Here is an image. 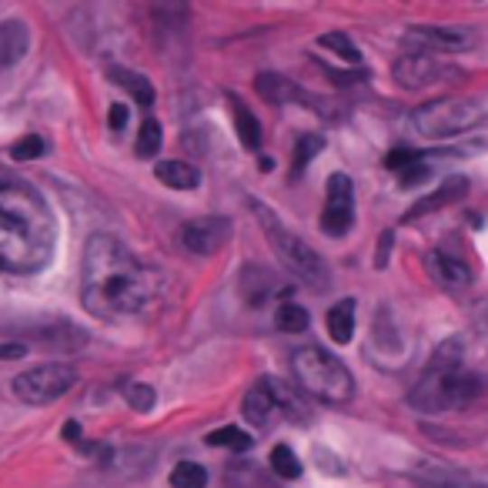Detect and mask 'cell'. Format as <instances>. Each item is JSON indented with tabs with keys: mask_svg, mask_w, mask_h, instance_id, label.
Wrapping results in <instances>:
<instances>
[{
	"mask_svg": "<svg viewBox=\"0 0 488 488\" xmlns=\"http://www.w3.org/2000/svg\"><path fill=\"white\" fill-rule=\"evenodd\" d=\"M161 281L117 238L94 234L84 251V305L98 318H131L157 298Z\"/></svg>",
	"mask_w": 488,
	"mask_h": 488,
	"instance_id": "obj_1",
	"label": "cell"
},
{
	"mask_svg": "<svg viewBox=\"0 0 488 488\" xmlns=\"http://www.w3.org/2000/svg\"><path fill=\"white\" fill-rule=\"evenodd\" d=\"M57 224L41 191L0 167V267L41 271L54 255Z\"/></svg>",
	"mask_w": 488,
	"mask_h": 488,
	"instance_id": "obj_2",
	"label": "cell"
},
{
	"mask_svg": "<svg viewBox=\"0 0 488 488\" xmlns=\"http://www.w3.org/2000/svg\"><path fill=\"white\" fill-rule=\"evenodd\" d=\"M462 344L445 342L438 348V355L432 358V365L425 368L422 381L411 389L408 401L415 411H452L465 408L472 401L485 395V381L462 368Z\"/></svg>",
	"mask_w": 488,
	"mask_h": 488,
	"instance_id": "obj_3",
	"label": "cell"
},
{
	"mask_svg": "<svg viewBox=\"0 0 488 488\" xmlns=\"http://www.w3.org/2000/svg\"><path fill=\"white\" fill-rule=\"evenodd\" d=\"M291 371H295L301 389L322 401L344 405V401H352V395H355V378H352V371L334 355H328L324 348H314V344L298 348V352L291 355Z\"/></svg>",
	"mask_w": 488,
	"mask_h": 488,
	"instance_id": "obj_4",
	"label": "cell"
},
{
	"mask_svg": "<svg viewBox=\"0 0 488 488\" xmlns=\"http://www.w3.org/2000/svg\"><path fill=\"white\" fill-rule=\"evenodd\" d=\"M251 211H255L258 224H261V231L267 234V241H271V248L277 251V258L285 261V267L295 271L311 288H324V285H328V265L322 261V255H318L311 244L301 241L298 234H291L288 228L281 224V218H277L271 208H265L261 201H251Z\"/></svg>",
	"mask_w": 488,
	"mask_h": 488,
	"instance_id": "obj_5",
	"label": "cell"
},
{
	"mask_svg": "<svg viewBox=\"0 0 488 488\" xmlns=\"http://www.w3.org/2000/svg\"><path fill=\"white\" fill-rule=\"evenodd\" d=\"M482 121V108L478 100L472 98H445V100H432V104H422L418 111L411 114V124L415 131L425 134V137H455V134L468 131Z\"/></svg>",
	"mask_w": 488,
	"mask_h": 488,
	"instance_id": "obj_6",
	"label": "cell"
},
{
	"mask_svg": "<svg viewBox=\"0 0 488 488\" xmlns=\"http://www.w3.org/2000/svg\"><path fill=\"white\" fill-rule=\"evenodd\" d=\"M74 381H78L74 368L51 361V365H37L14 378V395L21 401H31V405H47V401L67 395L74 389Z\"/></svg>",
	"mask_w": 488,
	"mask_h": 488,
	"instance_id": "obj_7",
	"label": "cell"
},
{
	"mask_svg": "<svg viewBox=\"0 0 488 488\" xmlns=\"http://www.w3.org/2000/svg\"><path fill=\"white\" fill-rule=\"evenodd\" d=\"M241 411L255 428H267V425H275L281 415H298V405H295V399H291L277 381L261 378L255 389L244 395Z\"/></svg>",
	"mask_w": 488,
	"mask_h": 488,
	"instance_id": "obj_8",
	"label": "cell"
},
{
	"mask_svg": "<svg viewBox=\"0 0 488 488\" xmlns=\"http://www.w3.org/2000/svg\"><path fill=\"white\" fill-rule=\"evenodd\" d=\"M355 221V184L348 174H332L328 178V198H324L322 231L332 238H342Z\"/></svg>",
	"mask_w": 488,
	"mask_h": 488,
	"instance_id": "obj_9",
	"label": "cell"
},
{
	"mask_svg": "<svg viewBox=\"0 0 488 488\" xmlns=\"http://www.w3.org/2000/svg\"><path fill=\"white\" fill-rule=\"evenodd\" d=\"M231 221L228 218H194V221L181 224V248L191 255H218L224 244L231 241Z\"/></svg>",
	"mask_w": 488,
	"mask_h": 488,
	"instance_id": "obj_10",
	"label": "cell"
},
{
	"mask_svg": "<svg viewBox=\"0 0 488 488\" xmlns=\"http://www.w3.org/2000/svg\"><path fill=\"white\" fill-rule=\"evenodd\" d=\"M452 70L442 67V61L432 54H405L401 61H395L391 67V78L399 88H408V90H418V88H428L435 80L448 78Z\"/></svg>",
	"mask_w": 488,
	"mask_h": 488,
	"instance_id": "obj_11",
	"label": "cell"
},
{
	"mask_svg": "<svg viewBox=\"0 0 488 488\" xmlns=\"http://www.w3.org/2000/svg\"><path fill=\"white\" fill-rule=\"evenodd\" d=\"M405 44L422 47L418 54H432L435 51H465L472 47V33L465 27H415L405 33Z\"/></svg>",
	"mask_w": 488,
	"mask_h": 488,
	"instance_id": "obj_12",
	"label": "cell"
},
{
	"mask_svg": "<svg viewBox=\"0 0 488 488\" xmlns=\"http://www.w3.org/2000/svg\"><path fill=\"white\" fill-rule=\"evenodd\" d=\"M425 265H428V275L448 291H465L468 285H472V267H468L462 258L442 251V248L425 258Z\"/></svg>",
	"mask_w": 488,
	"mask_h": 488,
	"instance_id": "obj_13",
	"label": "cell"
},
{
	"mask_svg": "<svg viewBox=\"0 0 488 488\" xmlns=\"http://www.w3.org/2000/svg\"><path fill=\"white\" fill-rule=\"evenodd\" d=\"M468 194V181L465 178H448L442 184V188H435L428 198H422L415 208H411L405 218L408 221H415V218H422V214H432V211H442L445 204H455V201H462Z\"/></svg>",
	"mask_w": 488,
	"mask_h": 488,
	"instance_id": "obj_14",
	"label": "cell"
},
{
	"mask_svg": "<svg viewBox=\"0 0 488 488\" xmlns=\"http://www.w3.org/2000/svg\"><path fill=\"white\" fill-rule=\"evenodd\" d=\"M31 47V33L21 21H4L0 23V70L4 67H14L27 54Z\"/></svg>",
	"mask_w": 488,
	"mask_h": 488,
	"instance_id": "obj_15",
	"label": "cell"
},
{
	"mask_svg": "<svg viewBox=\"0 0 488 488\" xmlns=\"http://www.w3.org/2000/svg\"><path fill=\"white\" fill-rule=\"evenodd\" d=\"M155 178L174 191H194L201 184V171L188 161H157Z\"/></svg>",
	"mask_w": 488,
	"mask_h": 488,
	"instance_id": "obj_16",
	"label": "cell"
},
{
	"mask_svg": "<svg viewBox=\"0 0 488 488\" xmlns=\"http://www.w3.org/2000/svg\"><path fill=\"white\" fill-rule=\"evenodd\" d=\"M324 328L332 334L334 344H348L352 342V334H355V301L344 298L338 301L332 311H328V318H324Z\"/></svg>",
	"mask_w": 488,
	"mask_h": 488,
	"instance_id": "obj_17",
	"label": "cell"
},
{
	"mask_svg": "<svg viewBox=\"0 0 488 488\" xmlns=\"http://www.w3.org/2000/svg\"><path fill=\"white\" fill-rule=\"evenodd\" d=\"M258 94L265 100H271V104H288V100H308L305 98V90L295 88L288 78H281V74H258L255 80Z\"/></svg>",
	"mask_w": 488,
	"mask_h": 488,
	"instance_id": "obj_18",
	"label": "cell"
},
{
	"mask_svg": "<svg viewBox=\"0 0 488 488\" xmlns=\"http://www.w3.org/2000/svg\"><path fill=\"white\" fill-rule=\"evenodd\" d=\"M228 104H231L234 127H238V137H241V145L251 147V151H258V147H261V124H258V117L248 111V108H244V104L234 98V94H228Z\"/></svg>",
	"mask_w": 488,
	"mask_h": 488,
	"instance_id": "obj_19",
	"label": "cell"
},
{
	"mask_svg": "<svg viewBox=\"0 0 488 488\" xmlns=\"http://www.w3.org/2000/svg\"><path fill=\"white\" fill-rule=\"evenodd\" d=\"M108 74H111L114 84H121V88L127 90L137 104H141V108H151V104H155V88H151V80L147 78L134 74V70H124V67H111Z\"/></svg>",
	"mask_w": 488,
	"mask_h": 488,
	"instance_id": "obj_20",
	"label": "cell"
},
{
	"mask_svg": "<svg viewBox=\"0 0 488 488\" xmlns=\"http://www.w3.org/2000/svg\"><path fill=\"white\" fill-rule=\"evenodd\" d=\"M171 488H208V472L198 462H178L171 468Z\"/></svg>",
	"mask_w": 488,
	"mask_h": 488,
	"instance_id": "obj_21",
	"label": "cell"
},
{
	"mask_svg": "<svg viewBox=\"0 0 488 488\" xmlns=\"http://www.w3.org/2000/svg\"><path fill=\"white\" fill-rule=\"evenodd\" d=\"M275 322H277V328H281V332L298 334V332H305V328H308V311L301 308L298 301H285V305L277 308Z\"/></svg>",
	"mask_w": 488,
	"mask_h": 488,
	"instance_id": "obj_22",
	"label": "cell"
},
{
	"mask_svg": "<svg viewBox=\"0 0 488 488\" xmlns=\"http://www.w3.org/2000/svg\"><path fill=\"white\" fill-rule=\"evenodd\" d=\"M204 442L218 445V448H231V452H248V448H251V435L244 432V428H234V425H228V428H218V432H211Z\"/></svg>",
	"mask_w": 488,
	"mask_h": 488,
	"instance_id": "obj_23",
	"label": "cell"
},
{
	"mask_svg": "<svg viewBox=\"0 0 488 488\" xmlns=\"http://www.w3.org/2000/svg\"><path fill=\"white\" fill-rule=\"evenodd\" d=\"M121 391H124V401H127L134 411H141V415H145V411L155 408L157 395H155L151 385H145V381H124Z\"/></svg>",
	"mask_w": 488,
	"mask_h": 488,
	"instance_id": "obj_24",
	"label": "cell"
},
{
	"mask_svg": "<svg viewBox=\"0 0 488 488\" xmlns=\"http://www.w3.org/2000/svg\"><path fill=\"white\" fill-rule=\"evenodd\" d=\"M271 472H275L277 478H285V482H295V478L301 475V462L288 445H277L275 452H271Z\"/></svg>",
	"mask_w": 488,
	"mask_h": 488,
	"instance_id": "obj_25",
	"label": "cell"
},
{
	"mask_svg": "<svg viewBox=\"0 0 488 488\" xmlns=\"http://www.w3.org/2000/svg\"><path fill=\"white\" fill-rule=\"evenodd\" d=\"M318 44H322L324 51H332L334 57H342V61H352V64L361 61L355 41H352L348 33H322V37H318Z\"/></svg>",
	"mask_w": 488,
	"mask_h": 488,
	"instance_id": "obj_26",
	"label": "cell"
},
{
	"mask_svg": "<svg viewBox=\"0 0 488 488\" xmlns=\"http://www.w3.org/2000/svg\"><path fill=\"white\" fill-rule=\"evenodd\" d=\"M324 147V137L322 134H305V137H298V145H295V174H301L305 167H308V161L318 151Z\"/></svg>",
	"mask_w": 488,
	"mask_h": 488,
	"instance_id": "obj_27",
	"label": "cell"
},
{
	"mask_svg": "<svg viewBox=\"0 0 488 488\" xmlns=\"http://www.w3.org/2000/svg\"><path fill=\"white\" fill-rule=\"evenodd\" d=\"M137 157H155L161 151V124L157 121H145L141 124V134H137Z\"/></svg>",
	"mask_w": 488,
	"mask_h": 488,
	"instance_id": "obj_28",
	"label": "cell"
},
{
	"mask_svg": "<svg viewBox=\"0 0 488 488\" xmlns=\"http://www.w3.org/2000/svg\"><path fill=\"white\" fill-rule=\"evenodd\" d=\"M44 155V141L37 137V134H23L21 141L11 147V157L14 161H33V157Z\"/></svg>",
	"mask_w": 488,
	"mask_h": 488,
	"instance_id": "obj_29",
	"label": "cell"
},
{
	"mask_svg": "<svg viewBox=\"0 0 488 488\" xmlns=\"http://www.w3.org/2000/svg\"><path fill=\"white\" fill-rule=\"evenodd\" d=\"M432 171H428V164H422V161H411L405 171H401V188H411V184H422L425 178H428Z\"/></svg>",
	"mask_w": 488,
	"mask_h": 488,
	"instance_id": "obj_30",
	"label": "cell"
},
{
	"mask_svg": "<svg viewBox=\"0 0 488 488\" xmlns=\"http://www.w3.org/2000/svg\"><path fill=\"white\" fill-rule=\"evenodd\" d=\"M411 161H415V151H408V147H405V151H391L385 164H389L391 171H405V167H408Z\"/></svg>",
	"mask_w": 488,
	"mask_h": 488,
	"instance_id": "obj_31",
	"label": "cell"
},
{
	"mask_svg": "<svg viewBox=\"0 0 488 488\" xmlns=\"http://www.w3.org/2000/svg\"><path fill=\"white\" fill-rule=\"evenodd\" d=\"M27 355V348L21 342H4L0 344V361H17V358Z\"/></svg>",
	"mask_w": 488,
	"mask_h": 488,
	"instance_id": "obj_32",
	"label": "cell"
},
{
	"mask_svg": "<svg viewBox=\"0 0 488 488\" xmlns=\"http://www.w3.org/2000/svg\"><path fill=\"white\" fill-rule=\"evenodd\" d=\"M108 124H111L114 131H124V124H127V108H124V104H111V114H108Z\"/></svg>",
	"mask_w": 488,
	"mask_h": 488,
	"instance_id": "obj_33",
	"label": "cell"
},
{
	"mask_svg": "<svg viewBox=\"0 0 488 488\" xmlns=\"http://www.w3.org/2000/svg\"><path fill=\"white\" fill-rule=\"evenodd\" d=\"M475 324H478V332L488 334V301H482L475 308Z\"/></svg>",
	"mask_w": 488,
	"mask_h": 488,
	"instance_id": "obj_34",
	"label": "cell"
},
{
	"mask_svg": "<svg viewBox=\"0 0 488 488\" xmlns=\"http://www.w3.org/2000/svg\"><path fill=\"white\" fill-rule=\"evenodd\" d=\"M389 248H391V234H385L381 238V251H378V267H385V261H389Z\"/></svg>",
	"mask_w": 488,
	"mask_h": 488,
	"instance_id": "obj_35",
	"label": "cell"
},
{
	"mask_svg": "<svg viewBox=\"0 0 488 488\" xmlns=\"http://www.w3.org/2000/svg\"><path fill=\"white\" fill-rule=\"evenodd\" d=\"M64 435L70 438V442H78V435H80V432H78V422H67V425H64Z\"/></svg>",
	"mask_w": 488,
	"mask_h": 488,
	"instance_id": "obj_36",
	"label": "cell"
}]
</instances>
